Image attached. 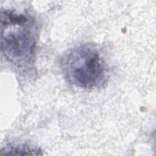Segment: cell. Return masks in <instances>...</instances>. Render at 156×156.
<instances>
[{
    "instance_id": "3957f363",
    "label": "cell",
    "mask_w": 156,
    "mask_h": 156,
    "mask_svg": "<svg viewBox=\"0 0 156 156\" xmlns=\"http://www.w3.org/2000/svg\"><path fill=\"white\" fill-rule=\"evenodd\" d=\"M42 151L37 146L27 144H9L3 147L0 152L1 155H42Z\"/></svg>"
},
{
    "instance_id": "7a4b0ae2",
    "label": "cell",
    "mask_w": 156,
    "mask_h": 156,
    "mask_svg": "<svg viewBox=\"0 0 156 156\" xmlns=\"http://www.w3.org/2000/svg\"><path fill=\"white\" fill-rule=\"evenodd\" d=\"M60 65L68 82L83 89L100 87L108 77L105 58L93 43L80 44L69 49L61 58Z\"/></svg>"
},
{
    "instance_id": "6da1fadb",
    "label": "cell",
    "mask_w": 156,
    "mask_h": 156,
    "mask_svg": "<svg viewBox=\"0 0 156 156\" xmlns=\"http://www.w3.org/2000/svg\"><path fill=\"white\" fill-rule=\"evenodd\" d=\"M38 34L32 16L13 9H1V52L5 60L21 71L33 68Z\"/></svg>"
}]
</instances>
